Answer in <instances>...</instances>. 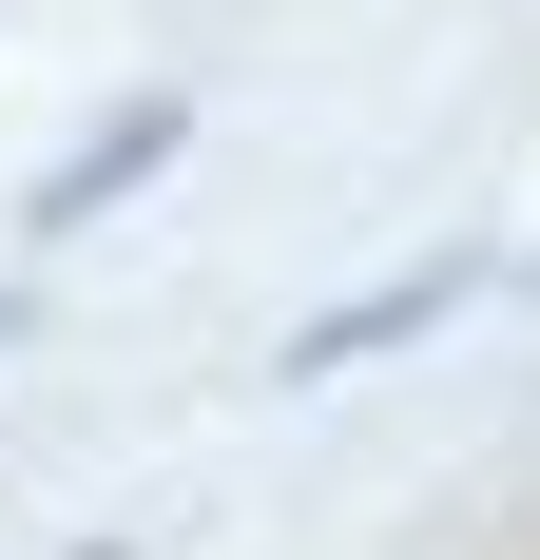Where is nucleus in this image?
Returning <instances> with one entry per match:
<instances>
[{
	"mask_svg": "<svg viewBox=\"0 0 540 560\" xmlns=\"http://www.w3.org/2000/svg\"><path fill=\"white\" fill-rule=\"evenodd\" d=\"M174 136H193V116H174V97H116V116H97V136H78V155H58V174H39V194H20V232H97V213H116V194H136V174H155V155H174Z\"/></svg>",
	"mask_w": 540,
	"mask_h": 560,
	"instance_id": "obj_1",
	"label": "nucleus"
},
{
	"mask_svg": "<svg viewBox=\"0 0 540 560\" xmlns=\"http://www.w3.org/2000/svg\"><path fill=\"white\" fill-rule=\"evenodd\" d=\"M463 271H483V252H444V271H386V290H348V310H309L270 387H328V368H367V348H406L425 310H463Z\"/></svg>",
	"mask_w": 540,
	"mask_h": 560,
	"instance_id": "obj_2",
	"label": "nucleus"
}]
</instances>
